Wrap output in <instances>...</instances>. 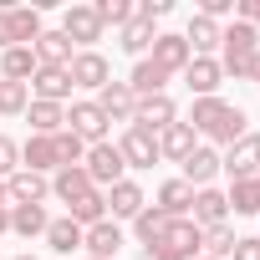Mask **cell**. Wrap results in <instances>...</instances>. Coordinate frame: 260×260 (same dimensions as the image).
<instances>
[{
	"label": "cell",
	"instance_id": "cell-1",
	"mask_svg": "<svg viewBox=\"0 0 260 260\" xmlns=\"http://www.w3.org/2000/svg\"><path fill=\"white\" fill-rule=\"evenodd\" d=\"M189 127L199 138H209V143H235V138H245L250 133V117L235 107V102H224V97H194V112H189Z\"/></svg>",
	"mask_w": 260,
	"mask_h": 260
},
{
	"label": "cell",
	"instance_id": "cell-2",
	"mask_svg": "<svg viewBox=\"0 0 260 260\" xmlns=\"http://www.w3.org/2000/svg\"><path fill=\"white\" fill-rule=\"evenodd\" d=\"M41 11L36 6H0V51H11V46H36L41 36Z\"/></svg>",
	"mask_w": 260,
	"mask_h": 260
},
{
	"label": "cell",
	"instance_id": "cell-3",
	"mask_svg": "<svg viewBox=\"0 0 260 260\" xmlns=\"http://www.w3.org/2000/svg\"><path fill=\"white\" fill-rule=\"evenodd\" d=\"M219 174H230V184H245L260 174V133H245L235 138L224 153H219Z\"/></svg>",
	"mask_w": 260,
	"mask_h": 260
},
{
	"label": "cell",
	"instance_id": "cell-4",
	"mask_svg": "<svg viewBox=\"0 0 260 260\" xmlns=\"http://www.w3.org/2000/svg\"><path fill=\"white\" fill-rule=\"evenodd\" d=\"M82 169H87V179H92V189H112V184H122V153H117V143H92L87 148V158H82Z\"/></svg>",
	"mask_w": 260,
	"mask_h": 260
},
{
	"label": "cell",
	"instance_id": "cell-5",
	"mask_svg": "<svg viewBox=\"0 0 260 260\" xmlns=\"http://www.w3.org/2000/svg\"><path fill=\"white\" fill-rule=\"evenodd\" d=\"M56 31H61V36H67L72 46L92 51V41H102V31H107V26L97 21V11H92V6H67V11H61V26H56Z\"/></svg>",
	"mask_w": 260,
	"mask_h": 260
},
{
	"label": "cell",
	"instance_id": "cell-6",
	"mask_svg": "<svg viewBox=\"0 0 260 260\" xmlns=\"http://www.w3.org/2000/svg\"><path fill=\"white\" fill-rule=\"evenodd\" d=\"M117 153L127 169H153L158 164V133H143L138 122H127V133L117 138Z\"/></svg>",
	"mask_w": 260,
	"mask_h": 260
},
{
	"label": "cell",
	"instance_id": "cell-7",
	"mask_svg": "<svg viewBox=\"0 0 260 260\" xmlns=\"http://www.w3.org/2000/svg\"><path fill=\"white\" fill-rule=\"evenodd\" d=\"M148 61H153L158 72H169V77H174V72H184V67L194 61V51H189V41H184L179 31H158V36H153V46H148Z\"/></svg>",
	"mask_w": 260,
	"mask_h": 260
},
{
	"label": "cell",
	"instance_id": "cell-8",
	"mask_svg": "<svg viewBox=\"0 0 260 260\" xmlns=\"http://www.w3.org/2000/svg\"><path fill=\"white\" fill-rule=\"evenodd\" d=\"M107 117H102V107L97 102H72V112H67V133H77L87 148L92 143H107Z\"/></svg>",
	"mask_w": 260,
	"mask_h": 260
},
{
	"label": "cell",
	"instance_id": "cell-9",
	"mask_svg": "<svg viewBox=\"0 0 260 260\" xmlns=\"http://www.w3.org/2000/svg\"><path fill=\"white\" fill-rule=\"evenodd\" d=\"M67 77H72V87L102 92V87L112 82V67H107V56H102V51H77V56H72V67H67Z\"/></svg>",
	"mask_w": 260,
	"mask_h": 260
},
{
	"label": "cell",
	"instance_id": "cell-10",
	"mask_svg": "<svg viewBox=\"0 0 260 260\" xmlns=\"http://www.w3.org/2000/svg\"><path fill=\"white\" fill-rule=\"evenodd\" d=\"M158 250H169V255H179V260H199V250H204V230H199L194 219H169Z\"/></svg>",
	"mask_w": 260,
	"mask_h": 260
},
{
	"label": "cell",
	"instance_id": "cell-11",
	"mask_svg": "<svg viewBox=\"0 0 260 260\" xmlns=\"http://www.w3.org/2000/svg\"><path fill=\"white\" fill-rule=\"evenodd\" d=\"M133 122L143 127V133H164L169 122H179V107H174V97H169V92H158V97H138Z\"/></svg>",
	"mask_w": 260,
	"mask_h": 260
},
{
	"label": "cell",
	"instance_id": "cell-12",
	"mask_svg": "<svg viewBox=\"0 0 260 260\" xmlns=\"http://www.w3.org/2000/svg\"><path fill=\"white\" fill-rule=\"evenodd\" d=\"M102 199H107V219H112V224H117V219H138V209L148 204V199H143V189H138L133 179H122V184L102 189Z\"/></svg>",
	"mask_w": 260,
	"mask_h": 260
},
{
	"label": "cell",
	"instance_id": "cell-13",
	"mask_svg": "<svg viewBox=\"0 0 260 260\" xmlns=\"http://www.w3.org/2000/svg\"><path fill=\"white\" fill-rule=\"evenodd\" d=\"M92 102L102 107V117H107V122H133V112H138V97L127 92V82H107Z\"/></svg>",
	"mask_w": 260,
	"mask_h": 260
},
{
	"label": "cell",
	"instance_id": "cell-14",
	"mask_svg": "<svg viewBox=\"0 0 260 260\" xmlns=\"http://www.w3.org/2000/svg\"><path fill=\"white\" fill-rule=\"evenodd\" d=\"M184 82H189V92H194V97H214V92H219V82H224L219 56H194V61L184 67Z\"/></svg>",
	"mask_w": 260,
	"mask_h": 260
},
{
	"label": "cell",
	"instance_id": "cell-15",
	"mask_svg": "<svg viewBox=\"0 0 260 260\" xmlns=\"http://www.w3.org/2000/svg\"><path fill=\"white\" fill-rule=\"evenodd\" d=\"M26 87L36 92V102H67V97H72V77H67V67H36V77H31Z\"/></svg>",
	"mask_w": 260,
	"mask_h": 260
},
{
	"label": "cell",
	"instance_id": "cell-16",
	"mask_svg": "<svg viewBox=\"0 0 260 260\" xmlns=\"http://www.w3.org/2000/svg\"><path fill=\"white\" fill-rule=\"evenodd\" d=\"M21 169H31V174H41V179L56 174V169H61V158H56V138H36V133H31V138L21 143Z\"/></svg>",
	"mask_w": 260,
	"mask_h": 260
},
{
	"label": "cell",
	"instance_id": "cell-17",
	"mask_svg": "<svg viewBox=\"0 0 260 260\" xmlns=\"http://www.w3.org/2000/svg\"><path fill=\"white\" fill-rule=\"evenodd\" d=\"M6 194H11V204H41V199L51 194V179H41V174H31V169H16V174L6 179Z\"/></svg>",
	"mask_w": 260,
	"mask_h": 260
},
{
	"label": "cell",
	"instance_id": "cell-18",
	"mask_svg": "<svg viewBox=\"0 0 260 260\" xmlns=\"http://www.w3.org/2000/svg\"><path fill=\"white\" fill-rule=\"evenodd\" d=\"M189 219H194L199 230H214V224H224V219H230V204H224V194H219V189H194V209H189Z\"/></svg>",
	"mask_w": 260,
	"mask_h": 260
},
{
	"label": "cell",
	"instance_id": "cell-19",
	"mask_svg": "<svg viewBox=\"0 0 260 260\" xmlns=\"http://www.w3.org/2000/svg\"><path fill=\"white\" fill-rule=\"evenodd\" d=\"M82 250H87V260H112V255L122 250V230H117L112 219H102V224H92V230L82 235Z\"/></svg>",
	"mask_w": 260,
	"mask_h": 260
},
{
	"label": "cell",
	"instance_id": "cell-20",
	"mask_svg": "<svg viewBox=\"0 0 260 260\" xmlns=\"http://www.w3.org/2000/svg\"><path fill=\"white\" fill-rule=\"evenodd\" d=\"M26 117H31V133H36V138H56L61 127H67V107H61V102H36V97H31Z\"/></svg>",
	"mask_w": 260,
	"mask_h": 260
},
{
	"label": "cell",
	"instance_id": "cell-21",
	"mask_svg": "<svg viewBox=\"0 0 260 260\" xmlns=\"http://www.w3.org/2000/svg\"><path fill=\"white\" fill-rule=\"evenodd\" d=\"M194 148H199V143H194V127H189V122H169L164 133H158V158H174V164H184Z\"/></svg>",
	"mask_w": 260,
	"mask_h": 260
},
{
	"label": "cell",
	"instance_id": "cell-22",
	"mask_svg": "<svg viewBox=\"0 0 260 260\" xmlns=\"http://www.w3.org/2000/svg\"><path fill=\"white\" fill-rule=\"evenodd\" d=\"M179 36L189 41L194 56H214L219 51V21H209V16H189V31H179Z\"/></svg>",
	"mask_w": 260,
	"mask_h": 260
},
{
	"label": "cell",
	"instance_id": "cell-23",
	"mask_svg": "<svg viewBox=\"0 0 260 260\" xmlns=\"http://www.w3.org/2000/svg\"><path fill=\"white\" fill-rule=\"evenodd\" d=\"M51 194H56V199L72 209L82 194H92V179H87V169H82V164H77V169H56V174H51Z\"/></svg>",
	"mask_w": 260,
	"mask_h": 260
},
{
	"label": "cell",
	"instance_id": "cell-24",
	"mask_svg": "<svg viewBox=\"0 0 260 260\" xmlns=\"http://www.w3.org/2000/svg\"><path fill=\"white\" fill-rule=\"evenodd\" d=\"M164 87H169V72H158L148 56L133 61V72H127V92H133V97H158Z\"/></svg>",
	"mask_w": 260,
	"mask_h": 260
},
{
	"label": "cell",
	"instance_id": "cell-25",
	"mask_svg": "<svg viewBox=\"0 0 260 260\" xmlns=\"http://www.w3.org/2000/svg\"><path fill=\"white\" fill-rule=\"evenodd\" d=\"M31 51H36V61H41V67H72V56H77V51H72V41H67L61 31H41Z\"/></svg>",
	"mask_w": 260,
	"mask_h": 260
},
{
	"label": "cell",
	"instance_id": "cell-26",
	"mask_svg": "<svg viewBox=\"0 0 260 260\" xmlns=\"http://www.w3.org/2000/svg\"><path fill=\"white\" fill-rule=\"evenodd\" d=\"M214 174H219V153H214V148H194V153L184 158V184L209 189V184H214Z\"/></svg>",
	"mask_w": 260,
	"mask_h": 260
},
{
	"label": "cell",
	"instance_id": "cell-27",
	"mask_svg": "<svg viewBox=\"0 0 260 260\" xmlns=\"http://www.w3.org/2000/svg\"><path fill=\"white\" fill-rule=\"evenodd\" d=\"M158 209H164L169 219H189V209H194V184L169 179V184L158 189Z\"/></svg>",
	"mask_w": 260,
	"mask_h": 260
},
{
	"label": "cell",
	"instance_id": "cell-28",
	"mask_svg": "<svg viewBox=\"0 0 260 260\" xmlns=\"http://www.w3.org/2000/svg\"><path fill=\"white\" fill-rule=\"evenodd\" d=\"M36 51L31 46H11V51H0V77H6V82H31L36 77Z\"/></svg>",
	"mask_w": 260,
	"mask_h": 260
},
{
	"label": "cell",
	"instance_id": "cell-29",
	"mask_svg": "<svg viewBox=\"0 0 260 260\" xmlns=\"http://www.w3.org/2000/svg\"><path fill=\"white\" fill-rule=\"evenodd\" d=\"M46 209L41 204H11V235H21V240H31V235H46Z\"/></svg>",
	"mask_w": 260,
	"mask_h": 260
},
{
	"label": "cell",
	"instance_id": "cell-30",
	"mask_svg": "<svg viewBox=\"0 0 260 260\" xmlns=\"http://www.w3.org/2000/svg\"><path fill=\"white\" fill-rule=\"evenodd\" d=\"M153 36H158V31H153L148 21H138V16H133V21L117 31V46H122L127 56H138V61H143V56H148V46H153Z\"/></svg>",
	"mask_w": 260,
	"mask_h": 260
},
{
	"label": "cell",
	"instance_id": "cell-31",
	"mask_svg": "<svg viewBox=\"0 0 260 260\" xmlns=\"http://www.w3.org/2000/svg\"><path fill=\"white\" fill-rule=\"evenodd\" d=\"M67 219L72 224H82V230H92V224H102L107 219V199H102V189H92V194H82L72 209H67Z\"/></svg>",
	"mask_w": 260,
	"mask_h": 260
},
{
	"label": "cell",
	"instance_id": "cell-32",
	"mask_svg": "<svg viewBox=\"0 0 260 260\" xmlns=\"http://www.w3.org/2000/svg\"><path fill=\"white\" fill-rule=\"evenodd\" d=\"M164 230H169V214H164L158 204H143V209H138V219H133V235H138L143 245H158V240H164Z\"/></svg>",
	"mask_w": 260,
	"mask_h": 260
},
{
	"label": "cell",
	"instance_id": "cell-33",
	"mask_svg": "<svg viewBox=\"0 0 260 260\" xmlns=\"http://www.w3.org/2000/svg\"><path fill=\"white\" fill-rule=\"evenodd\" d=\"M82 224H72V219H51L46 224V245L56 250V255H72V250H82Z\"/></svg>",
	"mask_w": 260,
	"mask_h": 260
},
{
	"label": "cell",
	"instance_id": "cell-34",
	"mask_svg": "<svg viewBox=\"0 0 260 260\" xmlns=\"http://www.w3.org/2000/svg\"><path fill=\"white\" fill-rule=\"evenodd\" d=\"M26 107H31V87L0 77V117H16V112H26Z\"/></svg>",
	"mask_w": 260,
	"mask_h": 260
},
{
	"label": "cell",
	"instance_id": "cell-35",
	"mask_svg": "<svg viewBox=\"0 0 260 260\" xmlns=\"http://www.w3.org/2000/svg\"><path fill=\"white\" fill-rule=\"evenodd\" d=\"M235 230L230 224H214V230H204V250L199 255H209V260H230V250H235Z\"/></svg>",
	"mask_w": 260,
	"mask_h": 260
},
{
	"label": "cell",
	"instance_id": "cell-36",
	"mask_svg": "<svg viewBox=\"0 0 260 260\" xmlns=\"http://www.w3.org/2000/svg\"><path fill=\"white\" fill-rule=\"evenodd\" d=\"M92 11H97V21H102V26H117V31H122L127 21H133V0H97Z\"/></svg>",
	"mask_w": 260,
	"mask_h": 260
},
{
	"label": "cell",
	"instance_id": "cell-37",
	"mask_svg": "<svg viewBox=\"0 0 260 260\" xmlns=\"http://www.w3.org/2000/svg\"><path fill=\"white\" fill-rule=\"evenodd\" d=\"M224 204H230L235 214H260V199H255V184H250V179H245V184H230Z\"/></svg>",
	"mask_w": 260,
	"mask_h": 260
},
{
	"label": "cell",
	"instance_id": "cell-38",
	"mask_svg": "<svg viewBox=\"0 0 260 260\" xmlns=\"http://www.w3.org/2000/svg\"><path fill=\"white\" fill-rule=\"evenodd\" d=\"M21 169V143H11L6 133H0V179H11Z\"/></svg>",
	"mask_w": 260,
	"mask_h": 260
},
{
	"label": "cell",
	"instance_id": "cell-39",
	"mask_svg": "<svg viewBox=\"0 0 260 260\" xmlns=\"http://www.w3.org/2000/svg\"><path fill=\"white\" fill-rule=\"evenodd\" d=\"M235 16H240L245 26H255V31H260V0H235Z\"/></svg>",
	"mask_w": 260,
	"mask_h": 260
},
{
	"label": "cell",
	"instance_id": "cell-40",
	"mask_svg": "<svg viewBox=\"0 0 260 260\" xmlns=\"http://www.w3.org/2000/svg\"><path fill=\"white\" fill-rule=\"evenodd\" d=\"M230 260H260V240H255V235H250V240H235Z\"/></svg>",
	"mask_w": 260,
	"mask_h": 260
},
{
	"label": "cell",
	"instance_id": "cell-41",
	"mask_svg": "<svg viewBox=\"0 0 260 260\" xmlns=\"http://www.w3.org/2000/svg\"><path fill=\"white\" fill-rule=\"evenodd\" d=\"M235 11V0H204V6L194 11V16H209V21H219V16H230Z\"/></svg>",
	"mask_w": 260,
	"mask_h": 260
},
{
	"label": "cell",
	"instance_id": "cell-42",
	"mask_svg": "<svg viewBox=\"0 0 260 260\" xmlns=\"http://www.w3.org/2000/svg\"><path fill=\"white\" fill-rule=\"evenodd\" d=\"M143 260H179V255H169V250H158V245H148V250H143Z\"/></svg>",
	"mask_w": 260,
	"mask_h": 260
},
{
	"label": "cell",
	"instance_id": "cell-43",
	"mask_svg": "<svg viewBox=\"0 0 260 260\" xmlns=\"http://www.w3.org/2000/svg\"><path fill=\"white\" fill-rule=\"evenodd\" d=\"M245 82H260V51L250 56V77H245Z\"/></svg>",
	"mask_w": 260,
	"mask_h": 260
},
{
	"label": "cell",
	"instance_id": "cell-44",
	"mask_svg": "<svg viewBox=\"0 0 260 260\" xmlns=\"http://www.w3.org/2000/svg\"><path fill=\"white\" fill-rule=\"evenodd\" d=\"M11 230V204H0V235Z\"/></svg>",
	"mask_w": 260,
	"mask_h": 260
},
{
	"label": "cell",
	"instance_id": "cell-45",
	"mask_svg": "<svg viewBox=\"0 0 260 260\" xmlns=\"http://www.w3.org/2000/svg\"><path fill=\"white\" fill-rule=\"evenodd\" d=\"M0 204H11V194H6V179H0Z\"/></svg>",
	"mask_w": 260,
	"mask_h": 260
},
{
	"label": "cell",
	"instance_id": "cell-46",
	"mask_svg": "<svg viewBox=\"0 0 260 260\" xmlns=\"http://www.w3.org/2000/svg\"><path fill=\"white\" fill-rule=\"evenodd\" d=\"M250 184H255V199H260V174H255V179H250Z\"/></svg>",
	"mask_w": 260,
	"mask_h": 260
},
{
	"label": "cell",
	"instance_id": "cell-47",
	"mask_svg": "<svg viewBox=\"0 0 260 260\" xmlns=\"http://www.w3.org/2000/svg\"><path fill=\"white\" fill-rule=\"evenodd\" d=\"M16 260H36V255H16Z\"/></svg>",
	"mask_w": 260,
	"mask_h": 260
},
{
	"label": "cell",
	"instance_id": "cell-48",
	"mask_svg": "<svg viewBox=\"0 0 260 260\" xmlns=\"http://www.w3.org/2000/svg\"><path fill=\"white\" fill-rule=\"evenodd\" d=\"M199 260H209V255H199Z\"/></svg>",
	"mask_w": 260,
	"mask_h": 260
},
{
	"label": "cell",
	"instance_id": "cell-49",
	"mask_svg": "<svg viewBox=\"0 0 260 260\" xmlns=\"http://www.w3.org/2000/svg\"><path fill=\"white\" fill-rule=\"evenodd\" d=\"M255 240H260V235H255Z\"/></svg>",
	"mask_w": 260,
	"mask_h": 260
}]
</instances>
